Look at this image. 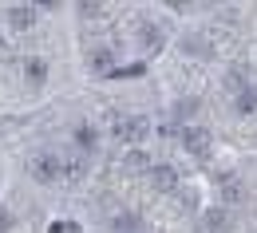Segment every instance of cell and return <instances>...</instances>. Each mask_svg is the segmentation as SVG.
<instances>
[{
  "mask_svg": "<svg viewBox=\"0 0 257 233\" xmlns=\"http://www.w3.org/2000/svg\"><path fill=\"white\" fill-rule=\"evenodd\" d=\"M79 16L83 20H99V16H107V8L103 4H79Z\"/></svg>",
  "mask_w": 257,
  "mask_h": 233,
  "instance_id": "obj_17",
  "label": "cell"
},
{
  "mask_svg": "<svg viewBox=\"0 0 257 233\" xmlns=\"http://www.w3.org/2000/svg\"><path fill=\"white\" fill-rule=\"evenodd\" d=\"M147 178L155 182V190H166V194H170V190H178V170L166 166V162L151 166V170H147Z\"/></svg>",
  "mask_w": 257,
  "mask_h": 233,
  "instance_id": "obj_6",
  "label": "cell"
},
{
  "mask_svg": "<svg viewBox=\"0 0 257 233\" xmlns=\"http://www.w3.org/2000/svg\"><path fill=\"white\" fill-rule=\"evenodd\" d=\"M178 138H182V146L190 150L194 158H202V162H206V158H210V150H214V138H210L206 127H182Z\"/></svg>",
  "mask_w": 257,
  "mask_h": 233,
  "instance_id": "obj_3",
  "label": "cell"
},
{
  "mask_svg": "<svg viewBox=\"0 0 257 233\" xmlns=\"http://www.w3.org/2000/svg\"><path fill=\"white\" fill-rule=\"evenodd\" d=\"M111 60H115L111 48H95V52H91V71H107V75H111Z\"/></svg>",
  "mask_w": 257,
  "mask_h": 233,
  "instance_id": "obj_13",
  "label": "cell"
},
{
  "mask_svg": "<svg viewBox=\"0 0 257 233\" xmlns=\"http://www.w3.org/2000/svg\"><path fill=\"white\" fill-rule=\"evenodd\" d=\"M233 111H237V115H257V87L233 91Z\"/></svg>",
  "mask_w": 257,
  "mask_h": 233,
  "instance_id": "obj_8",
  "label": "cell"
},
{
  "mask_svg": "<svg viewBox=\"0 0 257 233\" xmlns=\"http://www.w3.org/2000/svg\"><path fill=\"white\" fill-rule=\"evenodd\" d=\"M111 131H115V138H119V142H127V146H135L139 138H147V131H151V123H147L143 115H119Z\"/></svg>",
  "mask_w": 257,
  "mask_h": 233,
  "instance_id": "obj_2",
  "label": "cell"
},
{
  "mask_svg": "<svg viewBox=\"0 0 257 233\" xmlns=\"http://www.w3.org/2000/svg\"><path fill=\"white\" fill-rule=\"evenodd\" d=\"M28 174H32L40 186H52V182H60V178H64V162H60V154L44 150V154H36L32 162H28Z\"/></svg>",
  "mask_w": 257,
  "mask_h": 233,
  "instance_id": "obj_1",
  "label": "cell"
},
{
  "mask_svg": "<svg viewBox=\"0 0 257 233\" xmlns=\"http://www.w3.org/2000/svg\"><path fill=\"white\" fill-rule=\"evenodd\" d=\"M0 44H4V36H0Z\"/></svg>",
  "mask_w": 257,
  "mask_h": 233,
  "instance_id": "obj_21",
  "label": "cell"
},
{
  "mask_svg": "<svg viewBox=\"0 0 257 233\" xmlns=\"http://www.w3.org/2000/svg\"><path fill=\"white\" fill-rule=\"evenodd\" d=\"M4 229H12V213H8V209H0V233Z\"/></svg>",
  "mask_w": 257,
  "mask_h": 233,
  "instance_id": "obj_20",
  "label": "cell"
},
{
  "mask_svg": "<svg viewBox=\"0 0 257 233\" xmlns=\"http://www.w3.org/2000/svg\"><path fill=\"white\" fill-rule=\"evenodd\" d=\"M83 174H87V154H71V158L64 162V178H71V182H79Z\"/></svg>",
  "mask_w": 257,
  "mask_h": 233,
  "instance_id": "obj_11",
  "label": "cell"
},
{
  "mask_svg": "<svg viewBox=\"0 0 257 233\" xmlns=\"http://www.w3.org/2000/svg\"><path fill=\"white\" fill-rule=\"evenodd\" d=\"M52 233H79V225H75V221H56Z\"/></svg>",
  "mask_w": 257,
  "mask_h": 233,
  "instance_id": "obj_19",
  "label": "cell"
},
{
  "mask_svg": "<svg viewBox=\"0 0 257 233\" xmlns=\"http://www.w3.org/2000/svg\"><path fill=\"white\" fill-rule=\"evenodd\" d=\"M218 186H222V198L225 201H241V198H245V190H241V182H237L233 174H222V178H218Z\"/></svg>",
  "mask_w": 257,
  "mask_h": 233,
  "instance_id": "obj_9",
  "label": "cell"
},
{
  "mask_svg": "<svg viewBox=\"0 0 257 233\" xmlns=\"http://www.w3.org/2000/svg\"><path fill=\"white\" fill-rule=\"evenodd\" d=\"M225 225H229L225 209H210V213H202V233H222Z\"/></svg>",
  "mask_w": 257,
  "mask_h": 233,
  "instance_id": "obj_10",
  "label": "cell"
},
{
  "mask_svg": "<svg viewBox=\"0 0 257 233\" xmlns=\"http://www.w3.org/2000/svg\"><path fill=\"white\" fill-rule=\"evenodd\" d=\"M139 44H143V52H159L162 44H166V28H162L159 20H143L139 24Z\"/></svg>",
  "mask_w": 257,
  "mask_h": 233,
  "instance_id": "obj_5",
  "label": "cell"
},
{
  "mask_svg": "<svg viewBox=\"0 0 257 233\" xmlns=\"http://www.w3.org/2000/svg\"><path fill=\"white\" fill-rule=\"evenodd\" d=\"M36 16H40V8H32V4H8V12H4V20H8L12 32L36 28Z\"/></svg>",
  "mask_w": 257,
  "mask_h": 233,
  "instance_id": "obj_4",
  "label": "cell"
},
{
  "mask_svg": "<svg viewBox=\"0 0 257 233\" xmlns=\"http://www.w3.org/2000/svg\"><path fill=\"white\" fill-rule=\"evenodd\" d=\"M24 75H28L32 83H44V79H48V64L32 56V60H24Z\"/></svg>",
  "mask_w": 257,
  "mask_h": 233,
  "instance_id": "obj_12",
  "label": "cell"
},
{
  "mask_svg": "<svg viewBox=\"0 0 257 233\" xmlns=\"http://www.w3.org/2000/svg\"><path fill=\"white\" fill-rule=\"evenodd\" d=\"M147 71V64H127V67H111V75L115 79H135V75H143Z\"/></svg>",
  "mask_w": 257,
  "mask_h": 233,
  "instance_id": "obj_16",
  "label": "cell"
},
{
  "mask_svg": "<svg viewBox=\"0 0 257 233\" xmlns=\"http://www.w3.org/2000/svg\"><path fill=\"white\" fill-rule=\"evenodd\" d=\"M71 142L79 146V154H91V150L99 146V131L91 127V123H79V127H75V134H71Z\"/></svg>",
  "mask_w": 257,
  "mask_h": 233,
  "instance_id": "obj_7",
  "label": "cell"
},
{
  "mask_svg": "<svg viewBox=\"0 0 257 233\" xmlns=\"http://www.w3.org/2000/svg\"><path fill=\"white\" fill-rule=\"evenodd\" d=\"M182 48H186L190 56H210V52H214V48H210V40H202V36H186V40H182Z\"/></svg>",
  "mask_w": 257,
  "mask_h": 233,
  "instance_id": "obj_14",
  "label": "cell"
},
{
  "mask_svg": "<svg viewBox=\"0 0 257 233\" xmlns=\"http://www.w3.org/2000/svg\"><path fill=\"white\" fill-rule=\"evenodd\" d=\"M127 170H151V158H147V150H139V146H131V154L123 158Z\"/></svg>",
  "mask_w": 257,
  "mask_h": 233,
  "instance_id": "obj_15",
  "label": "cell"
},
{
  "mask_svg": "<svg viewBox=\"0 0 257 233\" xmlns=\"http://www.w3.org/2000/svg\"><path fill=\"white\" fill-rule=\"evenodd\" d=\"M198 111H202V103H198V99L178 103V119H190V115H198Z\"/></svg>",
  "mask_w": 257,
  "mask_h": 233,
  "instance_id": "obj_18",
  "label": "cell"
}]
</instances>
